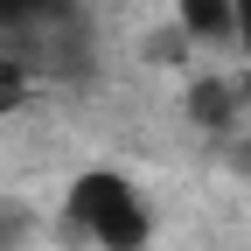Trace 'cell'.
Here are the masks:
<instances>
[{
  "instance_id": "cell-1",
  "label": "cell",
  "mask_w": 251,
  "mask_h": 251,
  "mask_svg": "<svg viewBox=\"0 0 251 251\" xmlns=\"http://www.w3.org/2000/svg\"><path fill=\"white\" fill-rule=\"evenodd\" d=\"M63 230L91 251H147L153 244V202L133 175L119 168H84L63 196Z\"/></svg>"
},
{
  "instance_id": "cell-2",
  "label": "cell",
  "mask_w": 251,
  "mask_h": 251,
  "mask_svg": "<svg viewBox=\"0 0 251 251\" xmlns=\"http://www.w3.org/2000/svg\"><path fill=\"white\" fill-rule=\"evenodd\" d=\"M175 21L188 42H209V49L237 42V0H175Z\"/></svg>"
},
{
  "instance_id": "cell-3",
  "label": "cell",
  "mask_w": 251,
  "mask_h": 251,
  "mask_svg": "<svg viewBox=\"0 0 251 251\" xmlns=\"http://www.w3.org/2000/svg\"><path fill=\"white\" fill-rule=\"evenodd\" d=\"M188 119H196L202 133H230V126L244 119V112H237V84H224V77H202L196 91H188Z\"/></svg>"
},
{
  "instance_id": "cell-4",
  "label": "cell",
  "mask_w": 251,
  "mask_h": 251,
  "mask_svg": "<svg viewBox=\"0 0 251 251\" xmlns=\"http://www.w3.org/2000/svg\"><path fill=\"white\" fill-rule=\"evenodd\" d=\"M35 237V209L28 202H0V251H21Z\"/></svg>"
},
{
  "instance_id": "cell-5",
  "label": "cell",
  "mask_w": 251,
  "mask_h": 251,
  "mask_svg": "<svg viewBox=\"0 0 251 251\" xmlns=\"http://www.w3.org/2000/svg\"><path fill=\"white\" fill-rule=\"evenodd\" d=\"M237 49L251 56V0H237Z\"/></svg>"
},
{
  "instance_id": "cell-6",
  "label": "cell",
  "mask_w": 251,
  "mask_h": 251,
  "mask_svg": "<svg viewBox=\"0 0 251 251\" xmlns=\"http://www.w3.org/2000/svg\"><path fill=\"white\" fill-rule=\"evenodd\" d=\"M230 168H244V175H251V140H237V147H230Z\"/></svg>"
}]
</instances>
